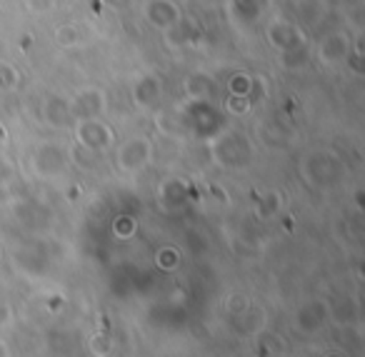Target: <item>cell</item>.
Instances as JSON below:
<instances>
[{"label":"cell","mask_w":365,"mask_h":357,"mask_svg":"<svg viewBox=\"0 0 365 357\" xmlns=\"http://www.w3.org/2000/svg\"><path fill=\"white\" fill-rule=\"evenodd\" d=\"M58 43H61V46H73V43H78L76 28H61V31H58Z\"/></svg>","instance_id":"277c9868"},{"label":"cell","mask_w":365,"mask_h":357,"mask_svg":"<svg viewBox=\"0 0 365 357\" xmlns=\"http://www.w3.org/2000/svg\"><path fill=\"white\" fill-rule=\"evenodd\" d=\"M78 133H88V138L81 135V143L88 150H101V148H106L110 143V130L103 123L93 120V118H86V123H81V128H78Z\"/></svg>","instance_id":"7a4b0ae2"},{"label":"cell","mask_w":365,"mask_h":357,"mask_svg":"<svg viewBox=\"0 0 365 357\" xmlns=\"http://www.w3.org/2000/svg\"><path fill=\"white\" fill-rule=\"evenodd\" d=\"M148 160H150V143L145 138L128 140L118 152V162H120L123 170H140Z\"/></svg>","instance_id":"6da1fadb"},{"label":"cell","mask_w":365,"mask_h":357,"mask_svg":"<svg viewBox=\"0 0 365 357\" xmlns=\"http://www.w3.org/2000/svg\"><path fill=\"white\" fill-rule=\"evenodd\" d=\"M160 100V81L153 76H145L140 86L135 88V103L138 105H153Z\"/></svg>","instance_id":"3957f363"}]
</instances>
